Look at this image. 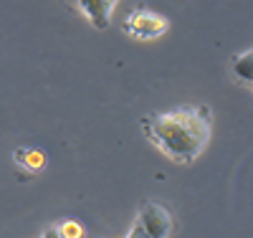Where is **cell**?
Listing matches in <instances>:
<instances>
[{"mask_svg": "<svg viewBox=\"0 0 253 238\" xmlns=\"http://www.w3.org/2000/svg\"><path fill=\"white\" fill-rule=\"evenodd\" d=\"M126 238H150V236H147V233H144V231H142V228L134 223V226H132V231H129V236H126Z\"/></svg>", "mask_w": 253, "mask_h": 238, "instance_id": "cell-9", "label": "cell"}, {"mask_svg": "<svg viewBox=\"0 0 253 238\" xmlns=\"http://www.w3.org/2000/svg\"><path fill=\"white\" fill-rule=\"evenodd\" d=\"M41 238H63V236H61L58 226H48V228L43 231V236H41Z\"/></svg>", "mask_w": 253, "mask_h": 238, "instance_id": "cell-8", "label": "cell"}, {"mask_svg": "<svg viewBox=\"0 0 253 238\" xmlns=\"http://www.w3.org/2000/svg\"><path fill=\"white\" fill-rule=\"evenodd\" d=\"M79 5L96 31H107L112 23V10L117 5V0H79Z\"/></svg>", "mask_w": 253, "mask_h": 238, "instance_id": "cell-4", "label": "cell"}, {"mask_svg": "<svg viewBox=\"0 0 253 238\" xmlns=\"http://www.w3.org/2000/svg\"><path fill=\"white\" fill-rule=\"evenodd\" d=\"M167 28H170L167 18H162L155 10H147V8H134L124 20V33L132 38H139V41L160 38Z\"/></svg>", "mask_w": 253, "mask_h": 238, "instance_id": "cell-2", "label": "cell"}, {"mask_svg": "<svg viewBox=\"0 0 253 238\" xmlns=\"http://www.w3.org/2000/svg\"><path fill=\"white\" fill-rule=\"evenodd\" d=\"M150 238H167L172 233V215L160 203H144L134 221Z\"/></svg>", "mask_w": 253, "mask_h": 238, "instance_id": "cell-3", "label": "cell"}, {"mask_svg": "<svg viewBox=\"0 0 253 238\" xmlns=\"http://www.w3.org/2000/svg\"><path fill=\"white\" fill-rule=\"evenodd\" d=\"M13 162L18 167H23L26 175H33V172H41L46 167L48 157H46V152H41L36 147H18L13 152Z\"/></svg>", "mask_w": 253, "mask_h": 238, "instance_id": "cell-5", "label": "cell"}, {"mask_svg": "<svg viewBox=\"0 0 253 238\" xmlns=\"http://www.w3.org/2000/svg\"><path fill=\"white\" fill-rule=\"evenodd\" d=\"M142 135L160 152L177 165H190L200 157L213 132V114L208 106H177L170 112L139 117Z\"/></svg>", "mask_w": 253, "mask_h": 238, "instance_id": "cell-1", "label": "cell"}, {"mask_svg": "<svg viewBox=\"0 0 253 238\" xmlns=\"http://www.w3.org/2000/svg\"><path fill=\"white\" fill-rule=\"evenodd\" d=\"M58 231H61L63 238H84L86 236L84 233V226L79 221H63V223H58Z\"/></svg>", "mask_w": 253, "mask_h": 238, "instance_id": "cell-7", "label": "cell"}, {"mask_svg": "<svg viewBox=\"0 0 253 238\" xmlns=\"http://www.w3.org/2000/svg\"><path fill=\"white\" fill-rule=\"evenodd\" d=\"M230 69H233V76H236L241 84L251 86V74H253V51L248 48V51L238 53L233 61H230Z\"/></svg>", "mask_w": 253, "mask_h": 238, "instance_id": "cell-6", "label": "cell"}]
</instances>
